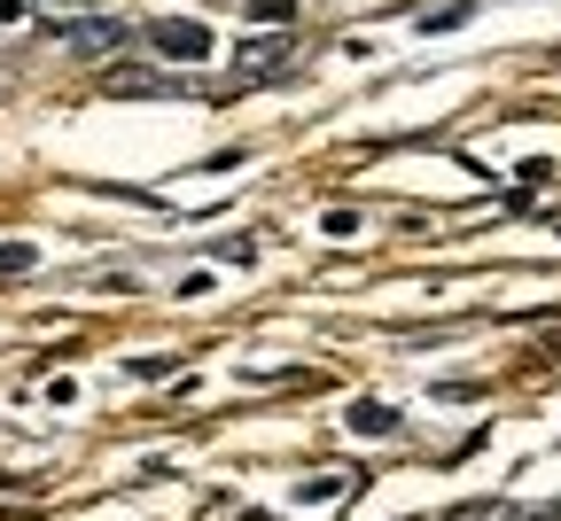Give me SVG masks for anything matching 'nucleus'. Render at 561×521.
<instances>
[{"instance_id":"0eeeda50","label":"nucleus","mask_w":561,"mask_h":521,"mask_svg":"<svg viewBox=\"0 0 561 521\" xmlns=\"http://www.w3.org/2000/svg\"><path fill=\"white\" fill-rule=\"evenodd\" d=\"M250 24H297V0H250Z\"/></svg>"},{"instance_id":"6e6552de","label":"nucleus","mask_w":561,"mask_h":521,"mask_svg":"<svg viewBox=\"0 0 561 521\" xmlns=\"http://www.w3.org/2000/svg\"><path fill=\"white\" fill-rule=\"evenodd\" d=\"M320 227H328V234H335V242H351V234H359V210H351V202H335V210H328V218H320Z\"/></svg>"},{"instance_id":"f03ea898","label":"nucleus","mask_w":561,"mask_h":521,"mask_svg":"<svg viewBox=\"0 0 561 521\" xmlns=\"http://www.w3.org/2000/svg\"><path fill=\"white\" fill-rule=\"evenodd\" d=\"M140 39H149L164 62H203L210 55V32L195 16H157V24H140Z\"/></svg>"},{"instance_id":"39448f33","label":"nucleus","mask_w":561,"mask_h":521,"mask_svg":"<svg viewBox=\"0 0 561 521\" xmlns=\"http://www.w3.org/2000/svg\"><path fill=\"white\" fill-rule=\"evenodd\" d=\"M343 420H351V436H398V428H405V413H398V405H382V397H367V405H351Z\"/></svg>"},{"instance_id":"9d476101","label":"nucleus","mask_w":561,"mask_h":521,"mask_svg":"<svg viewBox=\"0 0 561 521\" xmlns=\"http://www.w3.org/2000/svg\"><path fill=\"white\" fill-rule=\"evenodd\" d=\"M55 9H70V0H55Z\"/></svg>"},{"instance_id":"20e7f679","label":"nucleus","mask_w":561,"mask_h":521,"mask_svg":"<svg viewBox=\"0 0 561 521\" xmlns=\"http://www.w3.org/2000/svg\"><path fill=\"white\" fill-rule=\"evenodd\" d=\"M102 94H117V102H157V94H187V86L164 79V70H140V62H110V70H102Z\"/></svg>"},{"instance_id":"1a4fd4ad","label":"nucleus","mask_w":561,"mask_h":521,"mask_svg":"<svg viewBox=\"0 0 561 521\" xmlns=\"http://www.w3.org/2000/svg\"><path fill=\"white\" fill-rule=\"evenodd\" d=\"M32 265V242H0V273H24Z\"/></svg>"},{"instance_id":"f257e3e1","label":"nucleus","mask_w":561,"mask_h":521,"mask_svg":"<svg viewBox=\"0 0 561 521\" xmlns=\"http://www.w3.org/2000/svg\"><path fill=\"white\" fill-rule=\"evenodd\" d=\"M297 32H257V39H242L234 47V62H227V94H257V86H273L280 70H297Z\"/></svg>"},{"instance_id":"423d86ee","label":"nucleus","mask_w":561,"mask_h":521,"mask_svg":"<svg viewBox=\"0 0 561 521\" xmlns=\"http://www.w3.org/2000/svg\"><path fill=\"white\" fill-rule=\"evenodd\" d=\"M445 521H515V506L507 498H483V506H453Z\"/></svg>"},{"instance_id":"7ed1b4c3","label":"nucleus","mask_w":561,"mask_h":521,"mask_svg":"<svg viewBox=\"0 0 561 521\" xmlns=\"http://www.w3.org/2000/svg\"><path fill=\"white\" fill-rule=\"evenodd\" d=\"M70 55H117L125 39H133V24H117V16H79V24H47Z\"/></svg>"}]
</instances>
